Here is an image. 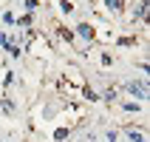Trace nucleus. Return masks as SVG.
Returning <instances> with one entry per match:
<instances>
[{
	"label": "nucleus",
	"instance_id": "obj_3",
	"mask_svg": "<svg viewBox=\"0 0 150 142\" xmlns=\"http://www.w3.org/2000/svg\"><path fill=\"white\" fill-rule=\"evenodd\" d=\"M105 6H108L110 11H119V9H122V0H105Z\"/></svg>",
	"mask_w": 150,
	"mask_h": 142
},
{
	"label": "nucleus",
	"instance_id": "obj_5",
	"mask_svg": "<svg viewBox=\"0 0 150 142\" xmlns=\"http://www.w3.org/2000/svg\"><path fill=\"white\" fill-rule=\"evenodd\" d=\"M17 26H20V29H23V26H31V14H25V17H20V20H17Z\"/></svg>",
	"mask_w": 150,
	"mask_h": 142
},
{
	"label": "nucleus",
	"instance_id": "obj_2",
	"mask_svg": "<svg viewBox=\"0 0 150 142\" xmlns=\"http://www.w3.org/2000/svg\"><path fill=\"white\" fill-rule=\"evenodd\" d=\"M76 34H79V37H85V40H91L93 37V29L88 23H82V26H76Z\"/></svg>",
	"mask_w": 150,
	"mask_h": 142
},
{
	"label": "nucleus",
	"instance_id": "obj_1",
	"mask_svg": "<svg viewBox=\"0 0 150 142\" xmlns=\"http://www.w3.org/2000/svg\"><path fill=\"white\" fill-rule=\"evenodd\" d=\"M127 91H130V94H136V97H142V100H144V97H147V85H136V83H127Z\"/></svg>",
	"mask_w": 150,
	"mask_h": 142
},
{
	"label": "nucleus",
	"instance_id": "obj_6",
	"mask_svg": "<svg viewBox=\"0 0 150 142\" xmlns=\"http://www.w3.org/2000/svg\"><path fill=\"white\" fill-rule=\"evenodd\" d=\"M23 9H25V11H34V9H37V0H25Z\"/></svg>",
	"mask_w": 150,
	"mask_h": 142
},
{
	"label": "nucleus",
	"instance_id": "obj_4",
	"mask_svg": "<svg viewBox=\"0 0 150 142\" xmlns=\"http://www.w3.org/2000/svg\"><path fill=\"white\" fill-rule=\"evenodd\" d=\"M82 97H85V100H99V97H96V91H91V88H85V91H82Z\"/></svg>",
	"mask_w": 150,
	"mask_h": 142
}]
</instances>
